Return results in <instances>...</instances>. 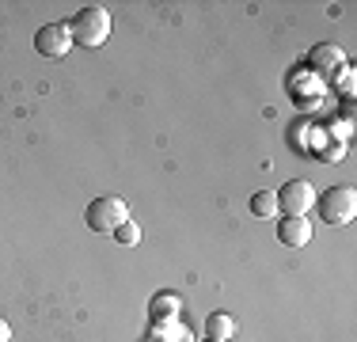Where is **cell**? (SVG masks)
Instances as JSON below:
<instances>
[{
	"label": "cell",
	"mask_w": 357,
	"mask_h": 342,
	"mask_svg": "<svg viewBox=\"0 0 357 342\" xmlns=\"http://www.w3.org/2000/svg\"><path fill=\"white\" fill-rule=\"evenodd\" d=\"M319 217L327 221V225H350V221L357 217V191L354 186H331V191H323L319 198Z\"/></svg>",
	"instance_id": "3957f363"
},
{
	"label": "cell",
	"mask_w": 357,
	"mask_h": 342,
	"mask_svg": "<svg viewBox=\"0 0 357 342\" xmlns=\"http://www.w3.org/2000/svg\"><path fill=\"white\" fill-rule=\"evenodd\" d=\"M69 31H73V42H76V46H88V50L103 46V42L110 38V12H107V4H88V8H80V12L73 15Z\"/></svg>",
	"instance_id": "6da1fadb"
},
{
	"label": "cell",
	"mask_w": 357,
	"mask_h": 342,
	"mask_svg": "<svg viewBox=\"0 0 357 342\" xmlns=\"http://www.w3.org/2000/svg\"><path fill=\"white\" fill-rule=\"evenodd\" d=\"M206 335H209V339H220V342H228V339L236 335V320H232L228 312H213V315L206 320Z\"/></svg>",
	"instance_id": "9c48e42d"
},
{
	"label": "cell",
	"mask_w": 357,
	"mask_h": 342,
	"mask_svg": "<svg viewBox=\"0 0 357 342\" xmlns=\"http://www.w3.org/2000/svg\"><path fill=\"white\" fill-rule=\"evenodd\" d=\"M84 221H88L91 232H110L114 236V228H122L126 221H130V205L122 198H114V194H103V198H96L84 209Z\"/></svg>",
	"instance_id": "7a4b0ae2"
},
{
	"label": "cell",
	"mask_w": 357,
	"mask_h": 342,
	"mask_svg": "<svg viewBox=\"0 0 357 342\" xmlns=\"http://www.w3.org/2000/svg\"><path fill=\"white\" fill-rule=\"evenodd\" d=\"M251 213L262 221H274L278 217V194L274 191H255L251 194Z\"/></svg>",
	"instance_id": "30bf717a"
},
{
	"label": "cell",
	"mask_w": 357,
	"mask_h": 342,
	"mask_svg": "<svg viewBox=\"0 0 357 342\" xmlns=\"http://www.w3.org/2000/svg\"><path fill=\"white\" fill-rule=\"evenodd\" d=\"M278 239L293 251H304L312 244V221L308 217H282L278 221Z\"/></svg>",
	"instance_id": "8992f818"
},
{
	"label": "cell",
	"mask_w": 357,
	"mask_h": 342,
	"mask_svg": "<svg viewBox=\"0 0 357 342\" xmlns=\"http://www.w3.org/2000/svg\"><path fill=\"white\" fill-rule=\"evenodd\" d=\"M114 239H118L122 247H133V244H141V225H137V221H126L122 228H114Z\"/></svg>",
	"instance_id": "8fae6325"
},
{
	"label": "cell",
	"mask_w": 357,
	"mask_h": 342,
	"mask_svg": "<svg viewBox=\"0 0 357 342\" xmlns=\"http://www.w3.org/2000/svg\"><path fill=\"white\" fill-rule=\"evenodd\" d=\"M178 312H183L178 293H156L149 301V320L152 323H172V320H178Z\"/></svg>",
	"instance_id": "ba28073f"
},
{
	"label": "cell",
	"mask_w": 357,
	"mask_h": 342,
	"mask_svg": "<svg viewBox=\"0 0 357 342\" xmlns=\"http://www.w3.org/2000/svg\"><path fill=\"white\" fill-rule=\"evenodd\" d=\"M316 186L308 179H289V183L278 191V213L282 217H308V209L316 205Z\"/></svg>",
	"instance_id": "277c9868"
},
{
	"label": "cell",
	"mask_w": 357,
	"mask_h": 342,
	"mask_svg": "<svg viewBox=\"0 0 357 342\" xmlns=\"http://www.w3.org/2000/svg\"><path fill=\"white\" fill-rule=\"evenodd\" d=\"M206 342H220V339H206Z\"/></svg>",
	"instance_id": "5bb4252c"
},
{
	"label": "cell",
	"mask_w": 357,
	"mask_h": 342,
	"mask_svg": "<svg viewBox=\"0 0 357 342\" xmlns=\"http://www.w3.org/2000/svg\"><path fill=\"white\" fill-rule=\"evenodd\" d=\"M338 84H342V91L350 96V88H354V68H350V65L342 68V80H338Z\"/></svg>",
	"instance_id": "7c38bea8"
},
{
	"label": "cell",
	"mask_w": 357,
	"mask_h": 342,
	"mask_svg": "<svg viewBox=\"0 0 357 342\" xmlns=\"http://www.w3.org/2000/svg\"><path fill=\"white\" fill-rule=\"evenodd\" d=\"M0 342H12V327H8L4 320H0Z\"/></svg>",
	"instance_id": "4fadbf2b"
},
{
	"label": "cell",
	"mask_w": 357,
	"mask_h": 342,
	"mask_svg": "<svg viewBox=\"0 0 357 342\" xmlns=\"http://www.w3.org/2000/svg\"><path fill=\"white\" fill-rule=\"evenodd\" d=\"M308 65L316 68L319 76H331V80H335V73H342V68H346V54L335 46V42H323V46H316L308 54Z\"/></svg>",
	"instance_id": "52a82bcc"
},
{
	"label": "cell",
	"mask_w": 357,
	"mask_h": 342,
	"mask_svg": "<svg viewBox=\"0 0 357 342\" xmlns=\"http://www.w3.org/2000/svg\"><path fill=\"white\" fill-rule=\"evenodd\" d=\"M73 46L76 42H73L69 23H46V27H38V34H35V50L42 57H50V61H61Z\"/></svg>",
	"instance_id": "5b68a950"
}]
</instances>
